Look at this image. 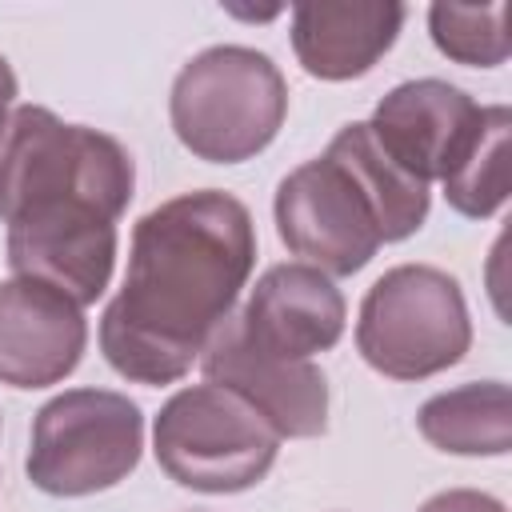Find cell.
Returning <instances> with one entry per match:
<instances>
[{
  "mask_svg": "<svg viewBox=\"0 0 512 512\" xmlns=\"http://www.w3.org/2000/svg\"><path fill=\"white\" fill-rule=\"evenodd\" d=\"M472 320L460 280L436 264H396L360 300L356 352L388 380H428L464 360Z\"/></svg>",
  "mask_w": 512,
  "mask_h": 512,
  "instance_id": "5b68a950",
  "label": "cell"
},
{
  "mask_svg": "<svg viewBox=\"0 0 512 512\" xmlns=\"http://www.w3.org/2000/svg\"><path fill=\"white\" fill-rule=\"evenodd\" d=\"M236 320L256 348L288 360H312L316 352L340 344L348 304L332 284V276L292 260V264H272L256 280Z\"/></svg>",
  "mask_w": 512,
  "mask_h": 512,
  "instance_id": "8fae6325",
  "label": "cell"
},
{
  "mask_svg": "<svg viewBox=\"0 0 512 512\" xmlns=\"http://www.w3.org/2000/svg\"><path fill=\"white\" fill-rule=\"evenodd\" d=\"M428 36L440 56L464 68H500L508 60V4H432L428 8Z\"/></svg>",
  "mask_w": 512,
  "mask_h": 512,
  "instance_id": "9a60e30c",
  "label": "cell"
},
{
  "mask_svg": "<svg viewBox=\"0 0 512 512\" xmlns=\"http://www.w3.org/2000/svg\"><path fill=\"white\" fill-rule=\"evenodd\" d=\"M252 268L256 224L232 192L200 188L148 208L132 228L124 284L100 316L108 368L148 388L184 380L236 312Z\"/></svg>",
  "mask_w": 512,
  "mask_h": 512,
  "instance_id": "6da1fadb",
  "label": "cell"
},
{
  "mask_svg": "<svg viewBox=\"0 0 512 512\" xmlns=\"http://www.w3.org/2000/svg\"><path fill=\"white\" fill-rule=\"evenodd\" d=\"M508 144H512V112L508 104L480 108L476 136L452 164V172L440 180L444 200L452 212L468 220H488L504 208L512 180H508Z\"/></svg>",
  "mask_w": 512,
  "mask_h": 512,
  "instance_id": "5bb4252c",
  "label": "cell"
},
{
  "mask_svg": "<svg viewBox=\"0 0 512 512\" xmlns=\"http://www.w3.org/2000/svg\"><path fill=\"white\" fill-rule=\"evenodd\" d=\"M88 348V320L64 292L12 276L0 280V384L52 388L76 372Z\"/></svg>",
  "mask_w": 512,
  "mask_h": 512,
  "instance_id": "30bf717a",
  "label": "cell"
},
{
  "mask_svg": "<svg viewBox=\"0 0 512 512\" xmlns=\"http://www.w3.org/2000/svg\"><path fill=\"white\" fill-rule=\"evenodd\" d=\"M416 512H508V508L492 492H480V488H448V492L428 496Z\"/></svg>",
  "mask_w": 512,
  "mask_h": 512,
  "instance_id": "2e32d148",
  "label": "cell"
},
{
  "mask_svg": "<svg viewBox=\"0 0 512 512\" xmlns=\"http://www.w3.org/2000/svg\"><path fill=\"white\" fill-rule=\"evenodd\" d=\"M136 188L132 152L44 104H16L0 140V224L12 276L96 304L116 268V220Z\"/></svg>",
  "mask_w": 512,
  "mask_h": 512,
  "instance_id": "7a4b0ae2",
  "label": "cell"
},
{
  "mask_svg": "<svg viewBox=\"0 0 512 512\" xmlns=\"http://www.w3.org/2000/svg\"><path fill=\"white\" fill-rule=\"evenodd\" d=\"M432 192L404 172L368 120L344 124L316 160L292 168L272 196L280 244L324 276L360 272L380 244L424 228Z\"/></svg>",
  "mask_w": 512,
  "mask_h": 512,
  "instance_id": "3957f363",
  "label": "cell"
},
{
  "mask_svg": "<svg viewBox=\"0 0 512 512\" xmlns=\"http://www.w3.org/2000/svg\"><path fill=\"white\" fill-rule=\"evenodd\" d=\"M476 124L480 104L464 88L436 76L396 84L380 96L368 120L380 148L424 184L444 180L452 172V164L476 136Z\"/></svg>",
  "mask_w": 512,
  "mask_h": 512,
  "instance_id": "9c48e42d",
  "label": "cell"
},
{
  "mask_svg": "<svg viewBox=\"0 0 512 512\" xmlns=\"http://www.w3.org/2000/svg\"><path fill=\"white\" fill-rule=\"evenodd\" d=\"M152 452L168 480L204 496L256 488L276 464L280 436L264 416L220 384L172 392L152 420Z\"/></svg>",
  "mask_w": 512,
  "mask_h": 512,
  "instance_id": "8992f818",
  "label": "cell"
},
{
  "mask_svg": "<svg viewBox=\"0 0 512 512\" xmlns=\"http://www.w3.org/2000/svg\"><path fill=\"white\" fill-rule=\"evenodd\" d=\"M144 452V412L112 388H64L36 420L24 456L32 488L44 496H96L128 480Z\"/></svg>",
  "mask_w": 512,
  "mask_h": 512,
  "instance_id": "52a82bcc",
  "label": "cell"
},
{
  "mask_svg": "<svg viewBox=\"0 0 512 512\" xmlns=\"http://www.w3.org/2000/svg\"><path fill=\"white\" fill-rule=\"evenodd\" d=\"M12 108H16V72H12V64H8V56H0V140H4V132H8Z\"/></svg>",
  "mask_w": 512,
  "mask_h": 512,
  "instance_id": "e0dca14e",
  "label": "cell"
},
{
  "mask_svg": "<svg viewBox=\"0 0 512 512\" xmlns=\"http://www.w3.org/2000/svg\"><path fill=\"white\" fill-rule=\"evenodd\" d=\"M200 372L208 384H220L252 404L280 440H312L328 428V380L320 364L256 348L236 312L204 344Z\"/></svg>",
  "mask_w": 512,
  "mask_h": 512,
  "instance_id": "ba28073f",
  "label": "cell"
},
{
  "mask_svg": "<svg viewBox=\"0 0 512 512\" xmlns=\"http://www.w3.org/2000/svg\"><path fill=\"white\" fill-rule=\"evenodd\" d=\"M288 116V84L268 52L248 44H212L172 80L168 120L176 140L208 164H244L260 156Z\"/></svg>",
  "mask_w": 512,
  "mask_h": 512,
  "instance_id": "277c9868",
  "label": "cell"
},
{
  "mask_svg": "<svg viewBox=\"0 0 512 512\" xmlns=\"http://www.w3.org/2000/svg\"><path fill=\"white\" fill-rule=\"evenodd\" d=\"M408 8L396 0H344V4H296L292 52L316 80L340 84L368 76L396 44Z\"/></svg>",
  "mask_w": 512,
  "mask_h": 512,
  "instance_id": "7c38bea8",
  "label": "cell"
},
{
  "mask_svg": "<svg viewBox=\"0 0 512 512\" xmlns=\"http://www.w3.org/2000/svg\"><path fill=\"white\" fill-rule=\"evenodd\" d=\"M420 436L448 456H508L512 396L504 380H468L436 392L416 412Z\"/></svg>",
  "mask_w": 512,
  "mask_h": 512,
  "instance_id": "4fadbf2b",
  "label": "cell"
}]
</instances>
